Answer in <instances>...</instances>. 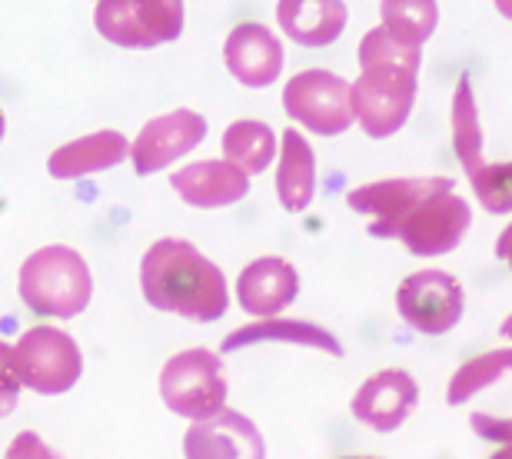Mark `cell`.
<instances>
[{
  "instance_id": "obj_1",
  "label": "cell",
  "mask_w": 512,
  "mask_h": 459,
  "mask_svg": "<svg viewBox=\"0 0 512 459\" xmlns=\"http://www.w3.org/2000/svg\"><path fill=\"white\" fill-rule=\"evenodd\" d=\"M140 290L153 310L213 323L227 313L230 293L217 263L187 240H157L140 260Z\"/></svg>"
},
{
  "instance_id": "obj_2",
  "label": "cell",
  "mask_w": 512,
  "mask_h": 459,
  "mask_svg": "<svg viewBox=\"0 0 512 459\" xmlns=\"http://www.w3.org/2000/svg\"><path fill=\"white\" fill-rule=\"evenodd\" d=\"M17 290L30 313L70 320V316L87 310L90 293H94V280H90L87 260L77 250L54 243V247L30 253L24 260L17 277Z\"/></svg>"
},
{
  "instance_id": "obj_3",
  "label": "cell",
  "mask_w": 512,
  "mask_h": 459,
  "mask_svg": "<svg viewBox=\"0 0 512 459\" xmlns=\"http://www.w3.org/2000/svg\"><path fill=\"white\" fill-rule=\"evenodd\" d=\"M160 396L167 410L187 420H207L227 406L223 360L210 350H183L160 373Z\"/></svg>"
},
{
  "instance_id": "obj_4",
  "label": "cell",
  "mask_w": 512,
  "mask_h": 459,
  "mask_svg": "<svg viewBox=\"0 0 512 459\" xmlns=\"http://www.w3.org/2000/svg\"><path fill=\"white\" fill-rule=\"evenodd\" d=\"M14 373L17 383L34 393L60 396L80 380L84 356L74 336L54 326H34L14 346Z\"/></svg>"
},
{
  "instance_id": "obj_5",
  "label": "cell",
  "mask_w": 512,
  "mask_h": 459,
  "mask_svg": "<svg viewBox=\"0 0 512 459\" xmlns=\"http://www.w3.org/2000/svg\"><path fill=\"white\" fill-rule=\"evenodd\" d=\"M97 34L117 47H160L180 37V0H100L94 7Z\"/></svg>"
},
{
  "instance_id": "obj_6",
  "label": "cell",
  "mask_w": 512,
  "mask_h": 459,
  "mask_svg": "<svg viewBox=\"0 0 512 459\" xmlns=\"http://www.w3.org/2000/svg\"><path fill=\"white\" fill-rule=\"evenodd\" d=\"M283 110L310 134L336 137L353 124L350 84L330 70H303L283 87Z\"/></svg>"
},
{
  "instance_id": "obj_7",
  "label": "cell",
  "mask_w": 512,
  "mask_h": 459,
  "mask_svg": "<svg viewBox=\"0 0 512 459\" xmlns=\"http://www.w3.org/2000/svg\"><path fill=\"white\" fill-rule=\"evenodd\" d=\"M350 104L363 134L386 140L409 120L416 104V77L403 70H363L360 80L350 84Z\"/></svg>"
},
{
  "instance_id": "obj_8",
  "label": "cell",
  "mask_w": 512,
  "mask_h": 459,
  "mask_svg": "<svg viewBox=\"0 0 512 459\" xmlns=\"http://www.w3.org/2000/svg\"><path fill=\"white\" fill-rule=\"evenodd\" d=\"M436 193H453V177H399V180H376L366 187H353L346 193V203L356 213L373 217V237H396L406 217L419 203L436 197Z\"/></svg>"
},
{
  "instance_id": "obj_9",
  "label": "cell",
  "mask_w": 512,
  "mask_h": 459,
  "mask_svg": "<svg viewBox=\"0 0 512 459\" xmlns=\"http://www.w3.org/2000/svg\"><path fill=\"white\" fill-rule=\"evenodd\" d=\"M466 306V293L456 277L443 270H419L406 277L396 290L399 316L426 336L449 333L459 323Z\"/></svg>"
},
{
  "instance_id": "obj_10",
  "label": "cell",
  "mask_w": 512,
  "mask_h": 459,
  "mask_svg": "<svg viewBox=\"0 0 512 459\" xmlns=\"http://www.w3.org/2000/svg\"><path fill=\"white\" fill-rule=\"evenodd\" d=\"M469 223H473V210H469V203L463 197H456V193H436V197L423 200L409 213L396 237L416 257H443V253L456 250L463 243Z\"/></svg>"
},
{
  "instance_id": "obj_11",
  "label": "cell",
  "mask_w": 512,
  "mask_h": 459,
  "mask_svg": "<svg viewBox=\"0 0 512 459\" xmlns=\"http://www.w3.org/2000/svg\"><path fill=\"white\" fill-rule=\"evenodd\" d=\"M203 137H207V120L193 114V110H173L167 117L150 120L130 147L133 170L140 177H150V173L180 160L183 153H190Z\"/></svg>"
},
{
  "instance_id": "obj_12",
  "label": "cell",
  "mask_w": 512,
  "mask_h": 459,
  "mask_svg": "<svg viewBox=\"0 0 512 459\" xmlns=\"http://www.w3.org/2000/svg\"><path fill=\"white\" fill-rule=\"evenodd\" d=\"M187 459H266V443L256 423L243 413L220 410L207 420H193L183 436Z\"/></svg>"
},
{
  "instance_id": "obj_13",
  "label": "cell",
  "mask_w": 512,
  "mask_h": 459,
  "mask_svg": "<svg viewBox=\"0 0 512 459\" xmlns=\"http://www.w3.org/2000/svg\"><path fill=\"white\" fill-rule=\"evenodd\" d=\"M419 403V386L406 370H380L356 390L350 410L376 433H393Z\"/></svg>"
},
{
  "instance_id": "obj_14",
  "label": "cell",
  "mask_w": 512,
  "mask_h": 459,
  "mask_svg": "<svg viewBox=\"0 0 512 459\" xmlns=\"http://www.w3.org/2000/svg\"><path fill=\"white\" fill-rule=\"evenodd\" d=\"M283 44L263 24H240L223 44V64L243 87H270L283 74Z\"/></svg>"
},
{
  "instance_id": "obj_15",
  "label": "cell",
  "mask_w": 512,
  "mask_h": 459,
  "mask_svg": "<svg viewBox=\"0 0 512 459\" xmlns=\"http://www.w3.org/2000/svg\"><path fill=\"white\" fill-rule=\"evenodd\" d=\"M300 293V277L296 267L283 257H260L243 267L237 280V300L250 316L260 320H273Z\"/></svg>"
},
{
  "instance_id": "obj_16",
  "label": "cell",
  "mask_w": 512,
  "mask_h": 459,
  "mask_svg": "<svg viewBox=\"0 0 512 459\" xmlns=\"http://www.w3.org/2000/svg\"><path fill=\"white\" fill-rule=\"evenodd\" d=\"M170 187L180 193L183 203L200 210H217L240 203L250 193V177L227 160H200L180 167L170 177Z\"/></svg>"
},
{
  "instance_id": "obj_17",
  "label": "cell",
  "mask_w": 512,
  "mask_h": 459,
  "mask_svg": "<svg viewBox=\"0 0 512 459\" xmlns=\"http://www.w3.org/2000/svg\"><path fill=\"white\" fill-rule=\"evenodd\" d=\"M124 157H130L127 137L117 134V130H97V134L70 140L67 147L50 153L47 170L57 180H80L87 173L117 167V163H124Z\"/></svg>"
},
{
  "instance_id": "obj_18",
  "label": "cell",
  "mask_w": 512,
  "mask_h": 459,
  "mask_svg": "<svg viewBox=\"0 0 512 459\" xmlns=\"http://www.w3.org/2000/svg\"><path fill=\"white\" fill-rule=\"evenodd\" d=\"M276 20L283 34L303 47H326L343 34L350 10L340 0H323V4H300V0H283L276 4Z\"/></svg>"
},
{
  "instance_id": "obj_19",
  "label": "cell",
  "mask_w": 512,
  "mask_h": 459,
  "mask_svg": "<svg viewBox=\"0 0 512 459\" xmlns=\"http://www.w3.org/2000/svg\"><path fill=\"white\" fill-rule=\"evenodd\" d=\"M276 197L283 210L303 213L316 197V157L300 130H283L280 167H276Z\"/></svg>"
},
{
  "instance_id": "obj_20",
  "label": "cell",
  "mask_w": 512,
  "mask_h": 459,
  "mask_svg": "<svg viewBox=\"0 0 512 459\" xmlns=\"http://www.w3.org/2000/svg\"><path fill=\"white\" fill-rule=\"evenodd\" d=\"M296 343V346H313V350H323L330 356H343V343L336 340L330 330L316 323H303V320H260L250 326H240L233 330L227 340H223V353H237L250 343Z\"/></svg>"
},
{
  "instance_id": "obj_21",
  "label": "cell",
  "mask_w": 512,
  "mask_h": 459,
  "mask_svg": "<svg viewBox=\"0 0 512 459\" xmlns=\"http://www.w3.org/2000/svg\"><path fill=\"white\" fill-rule=\"evenodd\" d=\"M276 153V134L260 120H237L223 130V157L233 163L237 170L250 173H263L273 163Z\"/></svg>"
},
{
  "instance_id": "obj_22",
  "label": "cell",
  "mask_w": 512,
  "mask_h": 459,
  "mask_svg": "<svg viewBox=\"0 0 512 459\" xmlns=\"http://www.w3.org/2000/svg\"><path fill=\"white\" fill-rule=\"evenodd\" d=\"M453 150L463 170L469 177H476L486 167L483 160V127H479L476 114V94L469 77H459V84L453 90Z\"/></svg>"
},
{
  "instance_id": "obj_23",
  "label": "cell",
  "mask_w": 512,
  "mask_h": 459,
  "mask_svg": "<svg viewBox=\"0 0 512 459\" xmlns=\"http://www.w3.org/2000/svg\"><path fill=\"white\" fill-rule=\"evenodd\" d=\"M419 60H423V47L409 44L389 30L386 24L373 27L370 34L360 40V67L363 70H403V74H419Z\"/></svg>"
},
{
  "instance_id": "obj_24",
  "label": "cell",
  "mask_w": 512,
  "mask_h": 459,
  "mask_svg": "<svg viewBox=\"0 0 512 459\" xmlns=\"http://www.w3.org/2000/svg\"><path fill=\"white\" fill-rule=\"evenodd\" d=\"M506 373H512V350H489L483 356H476V360L463 363L453 380H449V393H446L449 406L469 403L476 393H483L493 383L503 380Z\"/></svg>"
},
{
  "instance_id": "obj_25",
  "label": "cell",
  "mask_w": 512,
  "mask_h": 459,
  "mask_svg": "<svg viewBox=\"0 0 512 459\" xmlns=\"http://www.w3.org/2000/svg\"><path fill=\"white\" fill-rule=\"evenodd\" d=\"M439 7L433 0H386L380 4V24L396 30L409 44L423 47L436 30Z\"/></svg>"
},
{
  "instance_id": "obj_26",
  "label": "cell",
  "mask_w": 512,
  "mask_h": 459,
  "mask_svg": "<svg viewBox=\"0 0 512 459\" xmlns=\"http://www.w3.org/2000/svg\"><path fill=\"white\" fill-rule=\"evenodd\" d=\"M473 190L489 213H512V163H486L476 173Z\"/></svg>"
},
{
  "instance_id": "obj_27",
  "label": "cell",
  "mask_w": 512,
  "mask_h": 459,
  "mask_svg": "<svg viewBox=\"0 0 512 459\" xmlns=\"http://www.w3.org/2000/svg\"><path fill=\"white\" fill-rule=\"evenodd\" d=\"M473 430L483 436L489 443H499L503 450H496L489 459H512V416L509 420H499V416H489V413H473Z\"/></svg>"
},
{
  "instance_id": "obj_28",
  "label": "cell",
  "mask_w": 512,
  "mask_h": 459,
  "mask_svg": "<svg viewBox=\"0 0 512 459\" xmlns=\"http://www.w3.org/2000/svg\"><path fill=\"white\" fill-rule=\"evenodd\" d=\"M4 459H60L50 446L40 443L37 433H17V440L7 446Z\"/></svg>"
},
{
  "instance_id": "obj_29",
  "label": "cell",
  "mask_w": 512,
  "mask_h": 459,
  "mask_svg": "<svg viewBox=\"0 0 512 459\" xmlns=\"http://www.w3.org/2000/svg\"><path fill=\"white\" fill-rule=\"evenodd\" d=\"M0 386L20 390L17 373H14V346H7V343H0Z\"/></svg>"
},
{
  "instance_id": "obj_30",
  "label": "cell",
  "mask_w": 512,
  "mask_h": 459,
  "mask_svg": "<svg viewBox=\"0 0 512 459\" xmlns=\"http://www.w3.org/2000/svg\"><path fill=\"white\" fill-rule=\"evenodd\" d=\"M496 257L499 260H506L509 263V270H512V223L509 227L499 233V240H496Z\"/></svg>"
},
{
  "instance_id": "obj_31",
  "label": "cell",
  "mask_w": 512,
  "mask_h": 459,
  "mask_svg": "<svg viewBox=\"0 0 512 459\" xmlns=\"http://www.w3.org/2000/svg\"><path fill=\"white\" fill-rule=\"evenodd\" d=\"M17 406V390H7V386H0V420H4V416L14 410Z\"/></svg>"
},
{
  "instance_id": "obj_32",
  "label": "cell",
  "mask_w": 512,
  "mask_h": 459,
  "mask_svg": "<svg viewBox=\"0 0 512 459\" xmlns=\"http://www.w3.org/2000/svg\"><path fill=\"white\" fill-rule=\"evenodd\" d=\"M499 333H503L506 340H512V313H509L506 320H503V326H499Z\"/></svg>"
},
{
  "instance_id": "obj_33",
  "label": "cell",
  "mask_w": 512,
  "mask_h": 459,
  "mask_svg": "<svg viewBox=\"0 0 512 459\" xmlns=\"http://www.w3.org/2000/svg\"><path fill=\"white\" fill-rule=\"evenodd\" d=\"M499 14H506V17H512V4H509V0H499Z\"/></svg>"
},
{
  "instance_id": "obj_34",
  "label": "cell",
  "mask_w": 512,
  "mask_h": 459,
  "mask_svg": "<svg viewBox=\"0 0 512 459\" xmlns=\"http://www.w3.org/2000/svg\"><path fill=\"white\" fill-rule=\"evenodd\" d=\"M4 127H7V124H4V114H0V140H4Z\"/></svg>"
},
{
  "instance_id": "obj_35",
  "label": "cell",
  "mask_w": 512,
  "mask_h": 459,
  "mask_svg": "<svg viewBox=\"0 0 512 459\" xmlns=\"http://www.w3.org/2000/svg\"><path fill=\"white\" fill-rule=\"evenodd\" d=\"M346 459H380V456H346Z\"/></svg>"
}]
</instances>
